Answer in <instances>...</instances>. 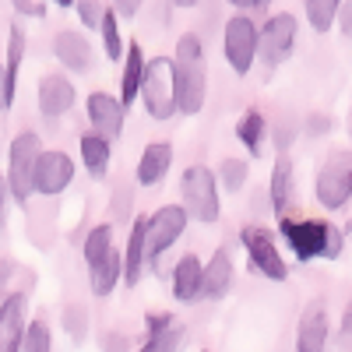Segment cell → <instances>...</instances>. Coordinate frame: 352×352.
<instances>
[{"instance_id": "obj_1", "label": "cell", "mask_w": 352, "mask_h": 352, "mask_svg": "<svg viewBox=\"0 0 352 352\" xmlns=\"http://www.w3.org/2000/svg\"><path fill=\"white\" fill-rule=\"evenodd\" d=\"M173 85H176V113L197 116L204 109V99H208V60H204V46L194 32L176 39Z\"/></svg>"}, {"instance_id": "obj_2", "label": "cell", "mask_w": 352, "mask_h": 352, "mask_svg": "<svg viewBox=\"0 0 352 352\" xmlns=\"http://www.w3.org/2000/svg\"><path fill=\"white\" fill-rule=\"evenodd\" d=\"M278 232L285 236L289 250L296 254V261L338 257V250H342V232L328 222H317V219H285L282 215Z\"/></svg>"}, {"instance_id": "obj_3", "label": "cell", "mask_w": 352, "mask_h": 352, "mask_svg": "<svg viewBox=\"0 0 352 352\" xmlns=\"http://www.w3.org/2000/svg\"><path fill=\"white\" fill-rule=\"evenodd\" d=\"M180 208L187 212V219L212 226L222 215L219 204V180L208 166H187V173L180 176Z\"/></svg>"}, {"instance_id": "obj_4", "label": "cell", "mask_w": 352, "mask_h": 352, "mask_svg": "<svg viewBox=\"0 0 352 352\" xmlns=\"http://www.w3.org/2000/svg\"><path fill=\"white\" fill-rule=\"evenodd\" d=\"M138 96L144 99V109H148L152 120L166 124L176 116V85H173V60L169 56H155V60L144 64Z\"/></svg>"}, {"instance_id": "obj_5", "label": "cell", "mask_w": 352, "mask_h": 352, "mask_svg": "<svg viewBox=\"0 0 352 352\" xmlns=\"http://www.w3.org/2000/svg\"><path fill=\"white\" fill-rule=\"evenodd\" d=\"M43 152V141L36 131H21L14 141H11V152H8V190H11V201L25 204L32 201V173H36V159Z\"/></svg>"}, {"instance_id": "obj_6", "label": "cell", "mask_w": 352, "mask_h": 352, "mask_svg": "<svg viewBox=\"0 0 352 352\" xmlns=\"http://www.w3.org/2000/svg\"><path fill=\"white\" fill-rule=\"evenodd\" d=\"M187 212L180 208V204H162V208H155L148 219H144V268L148 264H155L176 240L187 232Z\"/></svg>"}, {"instance_id": "obj_7", "label": "cell", "mask_w": 352, "mask_h": 352, "mask_svg": "<svg viewBox=\"0 0 352 352\" xmlns=\"http://www.w3.org/2000/svg\"><path fill=\"white\" fill-rule=\"evenodd\" d=\"M317 201L328 212H338L352 197V152H331L317 173Z\"/></svg>"}, {"instance_id": "obj_8", "label": "cell", "mask_w": 352, "mask_h": 352, "mask_svg": "<svg viewBox=\"0 0 352 352\" xmlns=\"http://www.w3.org/2000/svg\"><path fill=\"white\" fill-rule=\"evenodd\" d=\"M296 36H300V21L289 11L272 14L264 21V28H257V56L268 67H278L282 60H289V53L296 50Z\"/></svg>"}, {"instance_id": "obj_9", "label": "cell", "mask_w": 352, "mask_h": 352, "mask_svg": "<svg viewBox=\"0 0 352 352\" xmlns=\"http://www.w3.org/2000/svg\"><path fill=\"white\" fill-rule=\"evenodd\" d=\"M222 50L229 67L236 71L240 78L250 74L254 60H257V25L247 14H232L226 21V36H222Z\"/></svg>"}, {"instance_id": "obj_10", "label": "cell", "mask_w": 352, "mask_h": 352, "mask_svg": "<svg viewBox=\"0 0 352 352\" xmlns=\"http://www.w3.org/2000/svg\"><path fill=\"white\" fill-rule=\"evenodd\" d=\"M240 240L247 247V257H250V268L261 272L264 278H272V282H285L289 278V264L282 261L275 240H272V232L268 229H261V226H247L240 232Z\"/></svg>"}, {"instance_id": "obj_11", "label": "cell", "mask_w": 352, "mask_h": 352, "mask_svg": "<svg viewBox=\"0 0 352 352\" xmlns=\"http://www.w3.org/2000/svg\"><path fill=\"white\" fill-rule=\"evenodd\" d=\"M71 180H74V159L67 152L43 148L36 159V173H32V190L43 197H56L71 187Z\"/></svg>"}, {"instance_id": "obj_12", "label": "cell", "mask_w": 352, "mask_h": 352, "mask_svg": "<svg viewBox=\"0 0 352 352\" xmlns=\"http://www.w3.org/2000/svg\"><path fill=\"white\" fill-rule=\"evenodd\" d=\"M124 120H127V106L109 96V92H92L88 96V127H92L99 138L116 141L124 134Z\"/></svg>"}, {"instance_id": "obj_13", "label": "cell", "mask_w": 352, "mask_h": 352, "mask_svg": "<svg viewBox=\"0 0 352 352\" xmlns=\"http://www.w3.org/2000/svg\"><path fill=\"white\" fill-rule=\"evenodd\" d=\"M28 324V296L25 292H11L0 300V352H21Z\"/></svg>"}, {"instance_id": "obj_14", "label": "cell", "mask_w": 352, "mask_h": 352, "mask_svg": "<svg viewBox=\"0 0 352 352\" xmlns=\"http://www.w3.org/2000/svg\"><path fill=\"white\" fill-rule=\"evenodd\" d=\"M74 99H78L74 85H71V78H64L60 71L39 78L36 102H39V113H43V116H50V120H53V116H64V113L74 106Z\"/></svg>"}, {"instance_id": "obj_15", "label": "cell", "mask_w": 352, "mask_h": 352, "mask_svg": "<svg viewBox=\"0 0 352 352\" xmlns=\"http://www.w3.org/2000/svg\"><path fill=\"white\" fill-rule=\"evenodd\" d=\"M53 56L60 60V67H67L71 74H88L96 67V56H92V46H88L85 36L71 32V28H64V32L53 36Z\"/></svg>"}, {"instance_id": "obj_16", "label": "cell", "mask_w": 352, "mask_h": 352, "mask_svg": "<svg viewBox=\"0 0 352 352\" xmlns=\"http://www.w3.org/2000/svg\"><path fill=\"white\" fill-rule=\"evenodd\" d=\"M328 345V307L324 300L307 303L300 328H296V352H324Z\"/></svg>"}, {"instance_id": "obj_17", "label": "cell", "mask_w": 352, "mask_h": 352, "mask_svg": "<svg viewBox=\"0 0 352 352\" xmlns=\"http://www.w3.org/2000/svg\"><path fill=\"white\" fill-rule=\"evenodd\" d=\"M232 285V257L226 247H219L212 254V261L204 264V272H201V292H197V300H222L226 292Z\"/></svg>"}, {"instance_id": "obj_18", "label": "cell", "mask_w": 352, "mask_h": 352, "mask_svg": "<svg viewBox=\"0 0 352 352\" xmlns=\"http://www.w3.org/2000/svg\"><path fill=\"white\" fill-rule=\"evenodd\" d=\"M169 166H173V144L169 141H152L138 159V173H134L138 187H159L162 176L169 173Z\"/></svg>"}, {"instance_id": "obj_19", "label": "cell", "mask_w": 352, "mask_h": 352, "mask_svg": "<svg viewBox=\"0 0 352 352\" xmlns=\"http://www.w3.org/2000/svg\"><path fill=\"white\" fill-rule=\"evenodd\" d=\"M201 272H204V264H201L197 254H184L180 261H176V268H173V300L194 303L197 292H201Z\"/></svg>"}, {"instance_id": "obj_20", "label": "cell", "mask_w": 352, "mask_h": 352, "mask_svg": "<svg viewBox=\"0 0 352 352\" xmlns=\"http://www.w3.org/2000/svg\"><path fill=\"white\" fill-rule=\"evenodd\" d=\"M124 282V254L120 250H109L99 264H92V268H88V285H92V296H109V292L116 289Z\"/></svg>"}, {"instance_id": "obj_21", "label": "cell", "mask_w": 352, "mask_h": 352, "mask_svg": "<svg viewBox=\"0 0 352 352\" xmlns=\"http://www.w3.org/2000/svg\"><path fill=\"white\" fill-rule=\"evenodd\" d=\"M124 74H120V102L131 106L138 102V92H141V74H144V50L141 43H127L124 46Z\"/></svg>"}, {"instance_id": "obj_22", "label": "cell", "mask_w": 352, "mask_h": 352, "mask_svg": "<svg viewBox=\"0 0 352 352\" xmlns=\"http://www.w3.org/2000/svg\"><path fill=\"white\" fill-rule=\"evenodd\" d=\"M144 219L148 215H138L131 222V236H127V254H124V282L134 289L144 275Z\"/></svg>"}, {"instance_id": "obj_23", "label": "cell", "mask_w": 352, "mask_h": 352, "mask_svg": "<svg viewBox=\"0 0 352 352\" xmlns=\"http://www.w3.org/2000/svg\"><path fill=\"white\" fill-rule=\"evenodd\" d=\"M78 148H81V162H85L88 176H92V180H102L106 169H109V155H113L109 141L99 138L96 131H85L81 141H78Z\"/></svg>"}, {"instance_id": "obj_24", "label": "cell", "mask_w": 352, "mask_h": 352, "mask_svg": "<svg viewBox=\"0 0 352 352\" xmlns=\"http://www.w3.org/2000/svg\"><path fill=\"white\" fill-rule=\"evenodd\" d=\"M264 131H268V120L257 113V109H247L236 124V138L243 141V148L250 155H261L264 152Z\"/></svg>"}, {"instance_id": "obj_25", "label": "cell", "mask_w": 352, "mask_h": 352, "mask_svg": "<svg viewBox=\"0 0 352 352\" xmlns=\"http://www.w3.org/2000/svg\"><path fill=\"white\" fill-rule=\"evenodd\" d=\"M289 201H292V162L285 155H278L275 169H272V208L278 215H285Z\"/></svg>"}, {"instance_id": "obj_26", "label": "cell", "mask_w": 352, "mask_h": 352, "mask_svg": "<svg viewBox=\"0 0 352 352\" xmlns=\"http://www.w3.org/2000/svg\"><path fill=\"white\" fill-rule=\"evenodd\" d=\"M21 60H25V32H21V25H11L8 53H4V78H8V92H11V99H14V92H18V71H21Z\"/></svg>"}, {"instance_id": "obj_27", "label": "cell", "mask_w": 352, "mask_h": 352, "mask_svg": "<svg viewBox=\"0 0 352 352\" xmlns=\"http://www.w3.org/2000/svg\"><path fill=\"white\" fill-rule=\"evenodd\" d=\"M99 36H102V50L113 64L124 60V32H120V18H116L113 8H106L102 21H99Z\"/></svg>"}, {"instance_id": "obj_28", "label": "cell", "mask_w": 352, "mask_h": 352, "mask_svg": "<svg viewBox=\"0 0 352 352\" xmlns=\"http://www.w3.org/2000/svg\"><path fill=\"white\" fill-rule=\"evenodd\" d=\"M81 250H85V264H88V268H92V264H99V261L113 250V226L102 222V226H96V229H88Z\"/></svg>"}, {"instance_id": "obj_29", "label": "cell", "mask_w": 352, "mask_h": 352, "mask_svg": "<svg viewBox=\"0 0 352 352\" xmlns=\"http://www.w3.org/2000/svg\"><path fill=\"white\" fill-rule=\"evenodd\" d=\"M303 8H307V21H310V28L324 36L328 28L335 25V18H338L342 0H303Z\"/></svg>"}, {"instance_id": "obj_30", "label": "cell", "mask_w": 352, "mask_h": 352, "mask_svg": "<svg viewBox=\"0 0 352 352\" xmlns=\"http://www.w3.org/2000/svg\"><path fill=\"white\" fill-rule=\"evenodd\" d=\"M247 176H250V166H247L243 159H222V162H219V173H215V180H219L222 190L240 194L243 184H247Z\"/></svg>"}, {"instance_id": "obj_31", "label": "cell", "mask_w": 352, "mask_h": 352, "mask_svg": "<svg viewBox=\"0 0 352 352\" xmlns=\"http://www.w3.org/2000/svg\"><path fill=\"white\" fill-rule=\"evenodd\" d=\"M180 345H184V328L173 324V328H162V331L144 335V342H141L138 352H180Z\"/></svg>"}, {"instance_id": "obj_32", "label": "cell", "mask_w": 352, "mask_h": 352, "mask_svg": "<svg viewBox=\"0 0 352 352\" xmlns=\"http://www.w3.org/2000/svg\"><path fill=\"white\" fill-rule=\"evenodd\" d=\"M21 352H53V331L46 320H28L25 324Z\"/></svg>"}, {"instance_id": "obj_33", "label": "cell", "mask_w": 352, "mask_h": 352, "mask_svg": "<svg viewBox=\"0 0 352 352\" xmlns=\"http://www.w3.org/2000/svg\"><path fill=\"white\" fill-rule=\"evenodd\" d=\"M64 328L74 342H85L88 338V310L81 303H67L64 307Z\"/></svg>"}, {"instance_id": "obj_34", "label": "cell", "mask_w": 352, "mask_h": 352, "mask_svg": "<svg viewBox=\"0 0 352 352\" xmlns=\"http://www.w3.org/2000/svg\"><path fill=\"white\" fill-rule=\"evenodd\" d=\"M131 201H134V197H131L127 187H116V190H113V197H109V219H116V226L131 219Z\"/></svg>"}, {"instance_id": "obj_35", "label": "cell", "mask_w": 352, "mask_h": 352, "mask_svg": "<svg viewBox=\"0 0 352 352\" xmlns=\"http://www.w3.org/2000/svg\"><path fill=\"white\" fill-rule=\"evenodd\" d=\"M74 8H78V18L85 28H99L106 8H102V0H74Z\"/></svg>"}, {"instance_id": "obj_36", "label": "cell", "mask_w": 352, "mask_h": 352, "mask_svg": "<svg viewBox=\"0 0 352 352\" xmlns=\"http://www.w3.org/2000/svg\"><path fill=\"white\" fill-rule=\"evenodd\" d=\"M8 204H11V190H8V180L0 176V232L8 229Z\"/></svg>"}, {"instance_id": "obj_37", "label": "cell", "mask_w": 352, "mask_h": 352, "mask_svg": "<svg viewBox=\"0 0 352 352\" xmlns=\"http://www.w3.org/2000/svg\"><path fill=\"white\" fill-rule=\"evenodd\" d=\"M11 4H14V11L25 14V18H43V14H46V11L36 4V0H11Z\"/></svg>"}, {"instance_id": "obj_38", "label": "cell", "mask_w": 352, "mask_h": 352, "mask_svg": "<svg viewBox=\"0 0 352 352\" xmlns=\"http://www.w3.org/2000/svg\"><path fill=\"white\" fill-rule=\"evenodd\" d=\"M335 21L342 25V36L352 39V0H345V4L338 8V18H335Z\"/></svg>"}, {"instance_id": "obj_39", "label": "cell", "mask_w": 352, "mask_h": 352, "mask_svg": "<svg viewBox=\"0 0 352 352\" xmlns=\"http://www.w3.org/2000/svg\"><path fill=\"white\" fill-rule=\"evenodd\" d=\"M138 8H141V0H113L116 18H134V14H138Z\"/></svg>"}, {"instance_id": "obj_40", "label": "cell", "mask_w": 352, "mask_h": 352, "mask_svg": "<svg viewBox=\"0 0 352 352\" xmlns=\"http://www.w3.org/2000/svg\"><path fill=\"white\" fill-rule=\"evenodd\" d=\"M162 328H173V314H148V331H144V335L162 331Z\"/></svg>"}, {"instance_id": "obj_41", "label": "cell", "mask_w": 352, "mask_h": 352, "mask_svg": "<svg viewBox=\"0 0 352 352\" xmlns=\"http://www.w3.org/2000/svg\"><path fill=\"white\" fill-rule=\"evenodd\" d=\"M14 106L11 92H8V78H4V64H0V113H8Z\"/></svg>"}, {"instance_id": "obj_42", "label": "cell", "mask_w": 352, "mask_h": 352, "mask_svg": "<svg viewBox=\"0 0 352 352\" xmlns=\"http://www.w3.org/2000/svg\"><path fill=\"white\" fill-rule=\"evenodd\" d=\"M11 272H14V264H11L8 257H0V285H4V282L11 278Z\"/></svg>"}, {"instance_id": "obj_43", "label": "cell", "mask_w": 352, "mask_h": 352, "mask_svg": "<svg viewBox=\"0 0 352 352\" xmlns=\"http://www.w3.org/2000/svg\"><path fill=\"white\" fill-rule=\"evenodd\" d=\"M320 131H328V120L324 116H310V134H320Z\"/></svg>"}, {"instance_id": "obj_44", "label": "cell", "mask_w": 352, "mask_h": 352, "mask_svg": "<svg viewBox=\"0 0 352 352\" xmlns=\"http://www.w3.org/2000/svg\"><path fill=\"white\" fill-rule=\"evenodd\" d=\"M342 335H352V303L345 307V317H342Z\"/></svg>"}, {"instance_id": "obj_45", "label": "cell", "mask_w": 352, "mask_h": 352, "mask_svg": "<svg viewBox=\"0 0 352 352\" xmlns=\"http://www.w3.org/2000/svg\"><path fill=\"white\" fill-rule=\"evenodd\" d=\"M229 4H232V8H243V11H247V8H254V4H257V0H229Z\"/></svg>"}, {"instance_id": "obj_46", "label": "cell", "mask_w": 352, "mask_h": 352, "mask_svg": "<svg viewBox=\"0 0 352 352\" xmlns=\"http://www.w3.org/2000/svg\"><path fill=\"white\" fill-rule=\"evenodd\" d=\"M197 0H173V8H194Z\"/></svg>"}, {"instance_id": "obj_47", "label": "cell", "mask_w": 352, "mask_h": 352, "mask_svg": "<svg viewBox=\"0 0 352 352\" xmlns=\"http://www.w3.org/2000/svg\"><path fill=\"white\" fill-rule=\"evenodd\" d=\"M50 4H56V8H74V0H50Z\"/></svg>"}, {"instance_id": "obj_48", "label": "cell", "mask_w": 352, "mask_h": 352, "mask_svg": "<svg viewBox=\"0 0 352 352\" xmlns=\"http://www.w3.org/2000/svg\"><path fill=\"white\" fill-rule=\"evenodd\" d=\"M268 4H272V0H257V4H254V8H257V11H264V8H268Z\"/></svg>"}, {"instance_id": "obj_49", "label": "cell", "mask_w": 352, "mask_h": 352, "mask_svg": "<svg viewBox=\"0 0 352 352\" xmlns=\"http://www.w3.org/2000/svg\"><path fill=\"white\" fill-rule=\"evenodd\" d=\"M349 134H352V113H349Z\"/></svg>"}]
</instances>
